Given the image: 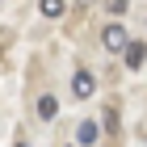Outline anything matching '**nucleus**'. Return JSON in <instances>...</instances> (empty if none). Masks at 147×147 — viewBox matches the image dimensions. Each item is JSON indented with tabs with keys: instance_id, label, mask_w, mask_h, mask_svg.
<instances>
[{
	"instance_id": "nucleus-1",
	"label": "nucleus",
	"mask_w": 147,
	"mask_h": 147,
	"mask_svg": "<svg viewBox=\"0 0 147 147\" xmlns=\"http://www.w3.org/2000/svg\"><path fill=\"white\" fill-rule=\"evenodd\" d=\"M101 46H105V51H113V55H118V51L126 55V46H130V34H126V25H122V21H109V25L101 30Z\"/></svg>"
},
{
	"instance_id": "nucleus-2",
	"label": "nucleus",
	"mask_w": 147,
	"mask_h": 147,
	"mask_svg": "<svg viewBox=\"0 0 147 147\" xmlns=\"http://www.w3.org/2000/svg\"><path fill=\"white\" fill-rule=\"evenodd\" d=\"M71 92H76V97H92V92H97V80H92V71H84V67H80L76 76H71Z\"/></svg>"
},
{
	"instance_id": "nucleus-3",
	"label": "nucleus",
	"mask_w": 147,
	"mask_h": 147,
	"mask_svg": "<svg viewBox=\"0 0 147 147\" xmlns=\"http://www.w3.org/2000/svg\"><path fill=\"white\" fill-rule=\"evenodd\" d=\"M97 139H101V126L92 122V118H84V122L76 126V143H80V147H92Z\"/></svg>"
},
{
	"instance_id": "nucleus-4",
	"label": "nucleus",
	"mask_w": 147,
	"mask_h": 147,
	"mask_svg": "<svg viewBox=\"0 0 147 147\" xmlns=\"http://www.w3.org/2000/svg\"><path fill=\"white\" fill-rule=\"evenodd\" d=\"M143 63H147V42H130V46H126V67L139 71Z\"/></svg>"
},
{
	"instance_id": "nucleus-5",
	"label": "nucleus",
	"mask_w": 147,
	"mask_h": 147,
	"mask_svg": "<svg viewBox=\"0 0 147 147\" xmlns=\"http://www.w3.org/2000/svg\"><path fill=\"white\" fill-rule=\"evenodd\" d=\"M55 113H59V97H55V92H42V97H38V118L51 122Z\"/></svg>"
},
{
	"instance_id": "nucleus-6",
	"label": "nucleus",
	"mask_w": 147,
	"mask_h": 147,
	"mask_svg": "<svg viewBox=\"0 0 147 147\" xmlns=\"http://www.w3.org/2000/svg\"><path fill=\"white\" fill-rule=\"evenodd\" d=\"M42 17H63V0H38Z\"/></svg>"
},
{
	"instance_id": "nucleus-7",
	"label": "nucleus",
	"mask_w": 147,
	"mask_h": 147,
	"mask_svg": "<svg viewBox=\"0 0 147 147\" xmlns=\"http://www.w3.org/2000/svg\"><path fill=\"white\" fill-rule=\"evenodd\" d=\"M126 4H130V0H109V13H113V17H122V13H126Z\"/></svg>"
},
{
	"instance_id": "nucleus-8",
	"label": "nucleus",
	"mask_w": 147,
	"mask_h": 147,
	"mask_svg": "<svg viewBox=\"0 0 147 147\" xmlns=\"http://www.w3.org/2000/svg\"><path fill=\"white\" fill-rule=\"evenodd\" d=\"M13 147H25V143H13Z\"/></svg>"
}]
</instances>
